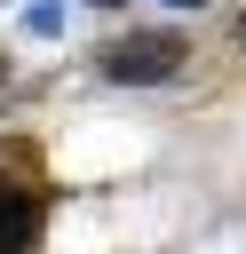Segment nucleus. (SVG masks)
I'll use <instances>...</instances> for the list:
<instances>
[{"label": "nucleus", "mask_w": 246, "mask_h": 254, "mask_svg": "<svg viewBox=\"0 0 246 254\" xmlns=\"http://www.w3.org/2000/svg\"><path fill=\"white\" fill-rule=\"evenodd\" d=\"M183 56H190V48H183L175 32H127V40L103 48V79H119V87H151V79H175Z\"/></svg>", "instance_id": "obj_1"}, {"label": "nucleus", "mask_w": 246, "mask_h": 254, "mask_svg": "<svg viewBox=\"0 0 246 254\" xmlns=\"http://www.w3.org/2000/svg\"><path fill=\"white\" fill-rule=\"evenodd\" d=\"M40 246V190L0 175V254H32Z\"/></svg>", "instance_id": "obj_2"}, {"label": "nucleus", "mask_w": 246, "mask_h": 254, "mask_svg": "<svg viewBox=\"0 0 246 254\" xmlns=\"http://www.w3.org/2000/svg\"><path fill=\"white\" fill-rule=\"evenodd\" d=\"M167 8H198V0H167Z\"/></svg>", "instance_id": "obj_3"}, {"label": "nucleus", "mask_w": 246, "mask_h": 254, "mask_svg": "<svg viewBox=\"0 0 246 254\" xmlns=\"http://www.w3.org/2000/svg\"><path fill=\"white\" fill-rule=\"evenodd\" d=\"M0 79H8V56H0Z\"/></svg>", "instance_id": "obj_4"}]
</instances>
